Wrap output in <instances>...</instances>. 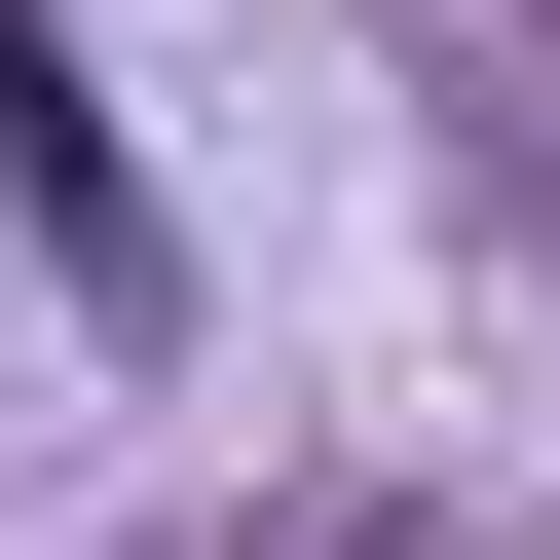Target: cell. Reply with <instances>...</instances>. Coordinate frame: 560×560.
<instances>
[{"instance_id": "1", "label": "cell", "mask_w": 560, "mask_h": 560, "mask_svg": "<svg viewBox=\"0 0 560 560\" xmlns=\"http://www.w3.org/2000/svg\"><path fill=\"white\" fill-rule=\"evenodd\" d=\"M0 150H38V224H75V300H150V187H113V113H75V38H0Z\"/></svg>"}]
</instances>
